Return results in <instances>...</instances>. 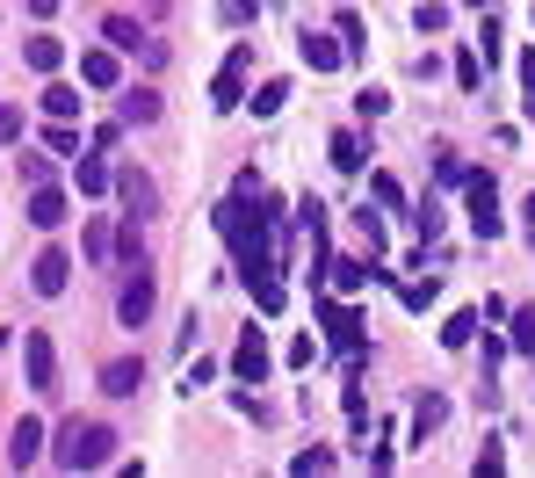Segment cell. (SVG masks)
Segmentation results:
<instances>
[{
  "label": "cell",
  "mask_w": 535,
  "mask_h": 478,
  "mask_svg": "<svg viewBox=\"0 0 535 478\" xmlns=\"http://www.w3.org/2000/svg\"><path fill=\"white\" fill-rule=\"evenodd\" d=\"M470 471H478V478H485V471H507V450H499V442H485V450L470 457Z\"/></svg>",
  "instance_id": "obj_37"
},
{
  "label": "cell",
  "mask_w": 535,
  "mask_h": 478,
  "mask_svg": "<svg viewBox=\"0 0 535 478\" xmlns=\"http://www.w3.org/2000/svg\"><path fill=\"white\" fill-rule=\"evenodd\" d=\"M463 211H470V232H478V239H499V232H507V218H499V189H492V174H470V182H463Z\"/></svg>",
  "instance_id": "obj_6"
},
{
  "label": "cell",
  "mask_w": 535,
  "mask_h": 478,
  "mask_svg": "<svg viewBox=\"0 0 535 478\" xmlns=\"http://www.w3.org/2000/svg\"><path fill=\"white\" fill-rule=\"evenodd\" d=\"M413 22H420V37H434V29L449 22V8H442V0H420V15H413Z\"/></svg>",
  "instance_id": "obj_35"
},
{
  "label": "cell",
  "mask_w": 535,
  "mask_h": 478,
  "mask_svg": "<svg viewBox=\"0 0 535 478\" xmlns=\"http://www.w3.org/2000/svg\"><path fill=\"white\" fill-rule=\"evenodd\" d=\"M109 457H116V428H102V421H66L58 442H51L58 471H102Z\"/></svg>",
  "instance_id": "obj_2"
},
{
  "label": "cell",
  "mask_w": 535,
  "mask_h": 478,
  "mask_svg": "<svg viewBox=\"0 0 535 478\" xmlns=\"http://www.w3.org/2000/svg\"><path fill=\"white\" fill-rule=\"evenodd\" d=\"M22 182H29V189L51 182V160H44V153H22Z\"/></svg>",
  "instance_id": "obj_41"
},
{
  "label": "cell",
  "mask_w": 535,
  "mask_h": 478,
  "mask_svg": "<svg viewBox=\"0 0 535 478\" xmlns=\"http://www.w3.org/2000/svg\"><path fill=\"white\" fill-rule=\"evenodd\" d=\"M116 254H123V268H138V261H145V247H138V218L116 232Z\"/></svg>",
  "instance_id": "obj_33"
},
{
  "label": "cell",
  "mask_w": 535,
  "mask_h": 478,
  "mask_svg": "<svg viewBox=\"0 0 535 478\" xmlns=\"http://www.w3.org/2000/svg\"><path fill=\"white\" fill-rule=\"evenodd\" d=\"M80 247H87V261H109V254H116V239H109V225H102V218H94Z\"/></svg>",
  "instance_id": "obj_28"
},
{
  "label": "cell",
  "mask_w": 535,
  "mask_h": 478,
  "mask_svg": "<svg viewBox=\"0 0 535 478\" xmlns=\"http://www.w3.org/2000/svg\"><path fill=\"white\" fill-rule=\"evenodd\" d=\"M398 297H405V312H427L434 305V283H398Z\"/></svg>",
  "instance_id": "obj_36"
},
{
  "label": "cell",
  "mask_w": 535,
  "mask_h": 478,
  "mask_svg": "<svg viewBox=\"0 0 535 478\" xmlns=\"http://www.w3.org/2000/svg\"><path fill=\"white\" fill-rule=\"evenodd\" d=\"M442 421H449V399H442V392H427V399L413 406V435L427 442V435H434V428H442Z\"/></svg>",
  "instance_id": "obj_21"
},
{
  "label": "cell",
  "mask_w": 535,
  "mask_h": 478,
  "mask_svg": "<svg viewBox=\"0 0 535 478\" xmlns=\"http://www.w3.org/2000/svg\"><path fill=\"white\" fill-rule=\"evenodd\" d=\"M116 196L131 203V218H152V211H160V189H152L138 167H131V174H116Z\"/></svg>",
  "instance_id": "obj_12"
},
{
  "label": "cell",
  "mask_w": 535,
  "mask_h": 478,
  "mask_svg": "<svg viewBox=\"0 0 535 478\" xmlns=\"http://www.w3.org/2000/svg\"><path fill=\"white\" fill-rule=\"evenodd\" d=\"M340 44H348V58H362V51H369V37H362V15H355V8H340Z\"/></svg>",
  "instance_id": "obj_26"
},
{
  "label": "cell",
  "mask_w": 535,
  "mask_h": 478,
  "mask_svg": "<svg viewBox=\"0 0 535 478\" xmlns=\"http://www.w3.org/2000/svg\"><path fill=\"white\" fill-rule=\"evenodd\" d=\"M268 363H275V355H268V334H261V326H246L239 348H232V370H239L246 384H261V377H268Z\"/></svg>",
  "instance_id": "obj_10"
},
{
  "label": "cell",
  "mask_w": 535,
  "mask_h": 478,
  "mask_svg": "<svg viewBox=\"0 0 535 478\" xmlns=\"http://www.w3.org/2000/svg\"><path fill=\"white\" fill-rule=\"evenodd\" d=\"M22 58H29V73H58V66H66V44H58V37H29Z\"/></svg>",
  "instance_id": "obj_19"
},
{
  "label": "cell",
  "mask_w": 535,
  "mask_h": 478,
  "mask_svg": "<svg viewBox=\"0 0 535 478\" xmlns=\"http://www.w3.org/2000/svg\"><path fill=\"white\" fill-rule=\"evenodd\" d=\"M44 116H58V124H73V116H80V87L51 80V87H44Z\"/></svg>",
  "instance_id": "obj_20"
},
{
  "label": "cell",
  "mask_w": 535,
  "mask_h": 478,
  "mask_svg": "<svg viewBox=\"0 0 535 478\" xmlns=\"http://www.w3.org/2000/svg\"><path fill=\"white\" fill-rule=\"evenodd\" d=\"M22 363H29V392L58 399V348H51L44 326H29V334H22Z\"/></svg>",
  "instance_id": "obj_5"
},
{
  "label": "cell",
  "mask_w": 535,
  "mask_h": 478,
  "mask_svg": "<svg viewBox=\"0 0 535 478\" xmlns=\"http://www.w3.org/2000/svg\"><path fill=\"white\" fill-rule=\"evenodd\" d=\"M29 218H37L44 232H58V225H66V189L37 182V189H29Z\"/></svg>",
  "instance_id": "obj_13"
},
{
  "label": "cell",
  "mask_w": 535,
  "mask_h": 478,
  "mask_svg": "<svg viewBox=\"0 0 535 478\" xmlns=\"http://www.w3.org/2000/svg\"><path fill=\"white\" fill-rule=\"evenodd\" d=\"M29 283H37V297H66V283H73V254H66V247H44L37 261H29Z\"/></svg>",
  "instance_id": "obj_8"
},
{
  "label": "cell",
  "mask_w": 535,
  "mask_h": 478,
  "mask_svg": "<svg viewBox=\"0 0 535 478\" xmlns=\"http://www.w3.org/2000/svg\"><path fill=\"white\" fill-rule=\"evenodd\" d=\"M355 232L369 239V254H384V218H376V211H355Z\"/></svg>",
  "instance_id": "obj_34"
},
{
  "label": "cell",
  "mask_w": 535,
  "mask_h": 478,
  "mask_svg": "<svg viewBox=\"0 0 535 478\" xmlns=\"http://www.w3.org/2000/svg\"><path fill=\"white\" fill-rule=\"evenodd\" d=\"M116 319H123V326H145V319H152V276H145V261L131 268V283L116 290Z\"/></svg>",
  "instance_id": "obj_9"
},
{
  "label": "cell",
  "mask_w": 535,
  "mask_h": 478,
  "mask_svg": "<svg viewBox=\"0 0 535 478\" xmlns=\"http://www.w3.org/2000/svg\"><path fill=\"white\" fill-rule=\"evenodd\" d=\"M102 37H109L116 51H138L145 66H167V44H160V37H145V29H138L131 15H109V22H102Z\"/></svg>",
  "instance_id": "obj_7"
},
{
  "label": "cell",
  "mask_w": 535,
  "mask_h": 478,
  "mask_svg": "<svg viewBox=\"0 0 535 478\" xmlns=\"http://www.w3.org/2000/svg\"><path fill=\"white\" fill-rule=\"evenodd\" d=\"M37 457H44V428H37V421H15V435H8V464L29 471Z\"/></svg>",
  "instance_id": "obj_14"
},
{
  "label": "cell",
  "mask_w": 535,
  "mask_h": 478,
  "mask_svg": "<svg viewBox=\"0 0 535 478\" xmlns=\"http://www.w3.org/2000/svg\"><path fill=\"white\" fill-rule=\"evenodd\" d=\"M73 174H80V196H102L116 174H109V160H102V145H94V153H73Z\"/></svg>",
  "instance_id": "obj_16"
},
{
  "label": "cell",
  "mask_w": 535,
  "mask_h": 478,
  "mask_svg": "<svg viewBox=\"0 0 535 478\" xmlns=\"http://www.w3.org/2000/svg\"><path fill=\"white\" fill-rule=\"evenodd\" d=\"M282 102H290V80H261V95H254V116H275Z\"/></svg>",
  "instance_id": "obj_27"
},
{
  "label": "cell",
  "mask_w": 535,
  "mask_h": 478,
  "mask_svg": "<svg viewBox=\"0 0 535 478\" xmlns=\"http://www.w3.org/2000/svg\"><path fill=\"white\" fill-rule=\"evenodd\" d=\"M326 153H333V167H340V174H362V145H355V131H333Z\"/></svg>",
  "instance_id": "obj_24"
},
{
  "label": "cell",
  "mask_w": 535,
  "mask_h": 478,
  "mask_svg": "<svg viewBox=\"0 0 535 478\" xmlns=\"http://www.w3.org/2000/svg\"><path fill=\"white\" fill-rule=\"evenodd\" d=\"M355 109H362V116H384V109H391V95H384V87H362Z\"/></svg>",
  "instance_id": "obj_43"
},
{
  "label": "cell",
  "mask_w": 535,
  "mask_h": 478,
  "mask_svg": "<svg viewBox=\"0 0 535 478\" xmlns=\"http://www.w3.org/2000/svg\"><path fill=\"white\" fill-rule=\"evenodd\" d=\"M29 15H58V0H29Z\"/></svg>",
  "instance_id": "obj_45"
},
{
  "label": "cell",
  "mask_w": 535,
  "mask_h": 478,
  "mask_svg": "<svg viewBox=\"0 0 535 478\" xmlns=\"http://www.w3.org/2000/svg\"><path fill=\"white\" fill-rule=\"evenodd\" d=\"M80 80H87V87H116V80H123V66H116V44H102V51H80Z\"/></svg>",
  "instance_id": "obj_15"
},
{
  "label": "cell",
  "mask_w": 535,
  "mask_h": 478,
  "mask_svg": "<svg viewBox=\"0 0 535 478\" xmlns=\"http://www.w3.org/2000/svg\"><path fill=\"white\" fill-rule=\"evenodd\" d=\"M478 341V312H449L442 319V348H470Z\"/></svg>",
  "instance_id": "obj_22"
},
{
  "label": "cell",
  "mask_w": 535,
  "mask_h": 478,
  "mask_svg": "<svg viewBox=\"0 0 535 478\" xmlns=\"http://www.w3.org/2000/svg\"><path fill=\"white\" fill-rule=\"evenodd\" d=\"M44 145H51V153H80V131H73V124H58V116H51V131H44Z\"/></svg>",
  "instance_id": "obj_32"
},
{
  "label": "cell",
  "mask_w": 535,
  "mask_h": 478,
  "mask_svg": "<svg viewBox=\"0 0 535 478\" xmlns=\"http://www.w3.org/2000/svg\"><path fill=\"white\" fill-rule=\"evenodd\" d=\"M521 211H528V239H535V196H528V203H521Z\"/></svg>",
  "instance_id": "obj_46"
},
{
  "label": "cell",
  "mask_w": 535,
  "mask_h": 478,
  "mask_svg": "<svg viewBox=\"0 0 535 478\" xmlns=\"http://www.w3.org/2000/svg\"><path fill=\"white\" fill-rule=\"evenodd\" d=\"M290 471H297V478H311V471H333V450H297V457H290Z\"/></svg>",
  "instance_id": "obj_30"
},
{
  "label": "cell",
  "mask_w": 535,
  "mask_h": 478,
  "mask_svg": "<svg viewBox=\"0 0 535 478\" xmlns=\"http://www.w3.org/2000/svg\"><path fill=\"white\" fill-rule=\"evenodd\" d=\"M282 355H290V370H311V355H319V341H311V334H297V341L282 348Z\"/></svg>",
  "instance_id": "obj_39"
},
{
  "label": "cell",
  "mask_w": 535,
  "mask_h": 478,
  "mask_svg": "<svg viewBox=\"0 0 535 478\" xmlns=\"http://www.w3.org/2000/svg\"><path fill=\"white\" fill-rule=\"evenodd\" d=\"M514 348H521V355H535V305H521V312H514Z\"/></svg>",
  "instance_id": "obj_31"
},
{
  "label": "cell",
  "mask_w": 535,
  "mask_h": 478,
  "mask_svg": "<svg viewBox=\"0 0 535 478\" xmlns=\"http://www.w3.org/2000/svg\"><path fill=\"white\" fill-rule=\"evenodd\" d=\"M246 203H254V196H225V203H217V232H225V247H232V261H239V276H246V290H254V283H268L275 276V268H282V247H275V239H268V211H246Z\"/></svg>",
  "instance_id": "obj_1"
},
{
  "label": "cell",
  "mask_w": 535,
  "mask_h": 478,
  "mask_svg": "<svg viewBox=\"0 0 535 478\" xmlns=\"http://www.w3.org/2000/svg\"><path fill=\"white\" fill-rule=\"evenodd\" d=\"M434 174H442V182H449V189H463V182H470V167H463L456 153H442V160H434Z\"/></svg>",
  "instance_id": "obj_38"
},
{
  "label": "cell",
  "mask_w": 535,
  "mask_h": 478,
  "mask_svg": "<svg viewBox=\"0 0 535 478\" xmlns=\"http://www.w3.org/2000/svg\"><path fill=\"white\" fill-rule=\"evenodd\" d=\"M152 116H160V95H152V87H131V95H123V124H152Z\"/></svg>",
  "instance_id": "obj_23"
},
{
  "label": "cell",
  "mask_w": 535,
  "mask_h": 478,
  "mask_svg": "<svg viewBox=\"0 0 535 478\" xmlns=\"http://www.w3.org/2000/svg\"><path fill=\"white\" fill-rule=\"evenodd\" d=\"M15 138H22V109L0 102V145H15Z\"/></svg>",
  "instance_id": "obj_42"
},
{
  "label": "cell",
  "mask_w": 535,
  "mask_h": 478,
  "mask_svg": "<svg viewBox=\"0 0 535 478\" xmlns=\"http://www.w3.org/2000/svg\"><path fill=\"white\" fill-rule=\"evenodd\" d=\"M138 384H145V363H138V355H116V363H102V392H109V399H131Z\"/></svg>",
  "instance_id": "obj_11"
},
{
  "label": "cell",
  "mask_w": 535,
  "mask_h": 478,
  "mask_svg": "<svg viewBox=\"0 0 535 478\" xmlns=\"http://www.w3.org/2000/svg\"><path fill=\"white\" fill-rule=\"evenodd\" d=\"M261 15V0H225V22H254Z\"/></svg>",
  "instance_id": "obj_44"
},
{
  "label": "cell",
  "mask_w": 535,
  "mask_h": 478,
  "mask_svg": "<svg viewBox=\"0 0 535 478\" xmlns=\"http://www.w3.org/2000/svg\"><path fill=\"white\" fill-rule=\"evenodd\" d=\"M456 87H463V95H478V87H485V58L478 51H456Z\"/></svg>",
  "instance_id": "obj_25"
},
{
  "label": "cell",
  "mask_w": 535,
  "mask_h": 478,
  "mask_svg": "<svg viewBox=\"0 0 535 478\" xmlns=\"http://www.w3.org/2000/svg\"><path fill=\"white\" fill-rule=\"evenodd\" d=\"M369 196L384 203V211H398V203H405V189H398V174H369Z\"/></svg>",
  "instance_id": "obj_29"
},
{
  "label": "cell",
  "mask_w": 535,
  "mask_h": 478,
  "mask_svg": "<svg viewBox=\"0 0 535 478\" xmlns=\"http://www.w3.org/2000/svg\"><path fill=\"white\" fill-rule=\"evenodd\" d=\"M254 305H261V312H268V319H275V312H282V283H275V276H268V283H254Z\"/></svg>",
  "instance_id": "obj_40"
},
{
  "label": "cell",
  "mask_w": 535,
  "mask_h": 478,
  "mask_svg": "<svg viewBox=\"0 0 535 478\" xmlns=\"http://www.w3.org/2000/svg\"><path fill=\"white\" fill-rule=\"evenodd\" d=\"M246 66H254V44H232L225 66H217V80H210V109H217V116H232V109L246 102Z\"/></svg>",
  "instance_id": "obj_3"
},
{
  "label": "cell",
  "mask_w": 535,
  "mask_h": 478,
  "mask_svg": "<svg viewBox=\"0 0 535 478\" xmlns=\"http://www.w3.org/2000/svg\"><path fill=\"white\" fill-rule=\"evenodd\" d=\"M297 51H304V66H311V73H333L340 58H348V44H333V37H311V29H304V44H297Z\"/></svg>",
  "instance_id": "obj_18"
},
{
  "label": "cell",
  "mask_w": 535,
  "mask_h": 478,
  "mask_svg": "<svg viewBox=\"0 0 535 478\" xmlns=\"http://www.w3.org/2000/svg\"><path fill=\"white\" fill-rule=\"evenodd\" d=\"M326 268H333V290L355 297V290H369V276H376V254H369V261H348V254H340V261H326Z\"/></svg>",
  "instance_id": "obj_17"
},
{
  "label": "cell",
  "mask_w": 535,
  "mask_h": 478,
  "mask_svg": "<svg viewBox=\"0 0 535 478\" xmlns=\"http://www.w3.org/2000/svg\"><path fill=\"white\" fill-rule=\"evenodd\" d=\"M319 326H326V348H340V355H362V312L348 305V297H319Z\"/></svg>",
  "instance_id": "obj_4"
}]
</instances>
